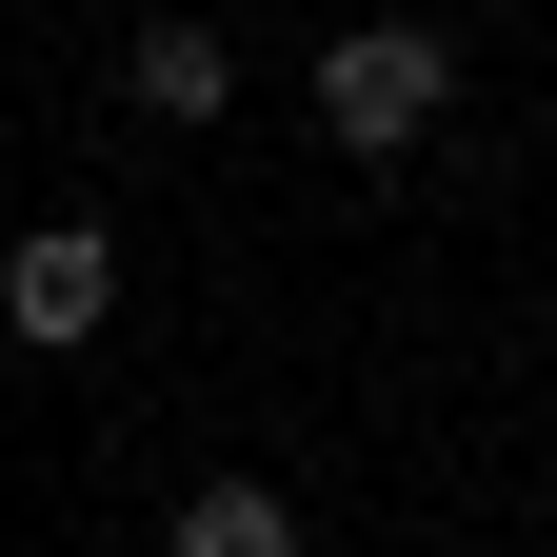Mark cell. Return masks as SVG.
<instances>
[{"label":"cell","instance_id":"cell-3","mask_svg":"<svg viewBox=\"0 0 557 557\" xmlns=\"http://www.w3.org/2000/svg\"><path fill=\"white\" fill-rule=\"evenodd\" d=\"M120 81L160 100V120H220V100H239V60H220V21H139V60H120Z\"/></svg>","mask_w":557,"mask_h":557},{"label":"cell","instance_id":"cell-2","mask_svg":"<svg viewBox=\"0 0 557 557\" xmlns=\"http://www.w3.org/2000/svg\"><path fill=\"white\" fill-rule=\"evenodd\" d=\"M100 299H120V239H100V220H40L21 259H0V319H21L40 359H60V338H100Z\"/></svg>","mask_w":557,"mask_h":557},{"label":"cell","instance_id":"cell-4","mask_svg":"<svg viewBox=\"0 0 557 557\" xmlns=\"http://www.w3.org/2000/svg\"><path fill=\"white\" fill-rule=\"evenodd\" d=\"M180 557H299V518H278L259 478H199V498H180Z\"/></svg>","mask_w":557,"mask_h":557},{"label":"cell","instance_id":"cell-1","mask_svg":"<svg viewBox=\"0 0 557 557\" xmlns=\"http://www.w3.org/2000/svg\"><path fill=\"white\" fill-rule=\"evenodd\" d=\"M438 100H458L438 21H359V40H319V120L359 139V160H398V139H438Z\"/></svg>","mask_w":557,"mask_h":557}]
</instances>
